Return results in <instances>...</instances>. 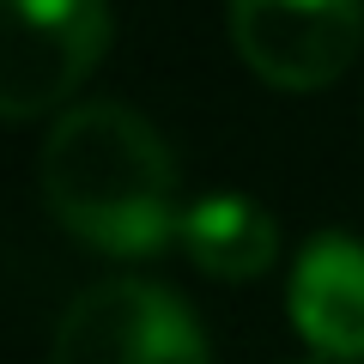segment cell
<instances>
[{
    "mask_svg": "<svg viewBox=\"0 0 364 364\" xmlns=\"http://www.w3.org/2000/svg\"><path fill=\"white\" fill-rule=\"evenodd\" d=\"M43 200L73 237L109 255H152L182 225L170 146L128 104H73L37 158Z\"/></svg>",
    "mask_w": 364,
    "mask_h": 364,
    "instance_id": "obj_1",
    "label": "cell"
},
{
    "mask_svg": "<svg viewBox=\"0 0 364 364\" xmlns=\"http://www.w3.org/2000/svg\"><path fill=\"white\" fill-rule=\"evenodd\" d=\"M49 364H207V340L176 291L104 279L67 304Z\"/></svg>",
    "mask_w": 364,
    "mask_h": 364,
    "instance_id": "obj_2",
    "label": "cell"
},
{
    "mask_svg": "<svg viewBox=\"0 0 364 364\" xmlns=\"http://www.w3.org/2000/svg\"><path fill=\"white\" fill-rule=\"evenodd\" d=\"M109 43L104 0H6V61H0V109L13 122L61 104L97 67Z\"/></svg>",
    "mask_w": 364,
    "mask_h": 364,
    "instance_id": "obj_3",
    "label": "cell"
},
{
    "mask_svg": "<svg viewBox=\"0 0 364 364\" xmlns=\"http://www.w3.org/2000/svg\"><path fill=\"white\" fill-rule=\"evenodd\" d=\"M364 0H231V43L261 79L328 85L358 55Z\"/></svg>",
    "mask_w": 364,
    "mask_h": 364,
    "instance_id": "obj_4",
    "label": "cell"
},
{
    "mask_svg": "<svg viewBox=\"0 0 364 364\" xmlns=\"http://www.w3.org/2000/svg\"><path fill=\"white\" fill-rule=\"evenodd\" d=\"M291 322L322 358H364V243L346 231H322L304 243L291 267Z\"/></svg>",
    "mask_w": 364,
    "mask_h": 364,
    "instance_id": "obj_5",
    "label": "cell"
},
{
    "mask_svg": "<svg viewBox=\"0 0 364 364\" xmlns=\"http://www.w3.org/2000/svg\"><path fill=\"white\" fill-rule=\"evenodd\" d=\"M176 237L188 261L213 279H255L279 255V231L249 195H200L195 207H182Z\"/></svg>",
    "mask_w": 364,
    "mask_h": 364,
    "instance_id": "obj_6",
    "label": "cell"
}]
</instances>
